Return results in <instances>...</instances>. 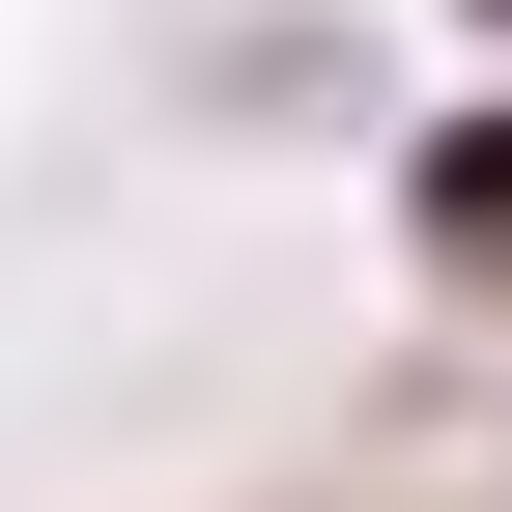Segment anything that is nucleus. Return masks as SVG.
I'll return each mask as SVG.
<instances>
[{"instance_id": "nucleus-1", "label": "nucleus", "mask_w": 512, "mask_h": 512, "mask_svg": "<svg viewBox=\"0 0 512 512\" xmlns=\"http://www.w3.org/2000/svg\"><path fill=\"white\" fill-rule=\"evenodd\" d=\"M399 256L427 285H512V114H427L399 143Z\"/></svg>"}, {"instance_id": "nucleus-2", "label": "nucleus", "mask_w": 512, "mask_h": 512, "mask_svg": "<svg viewBox=\"0 0 512 512\" xmlns=\"http://www.w3.org/2000/svg\"><path fill=\"white\" fill-rule=\"evenodd\" d=\"M456 29H512V0H456Z\"/></svg>"}]
</instances>
